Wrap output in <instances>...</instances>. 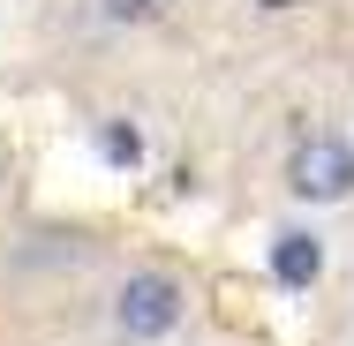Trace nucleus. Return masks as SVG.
<instances>
[{
    "instance_id": "1",
    "label": "nucleus",
    "mask_w": 354,
    "mask_h": 346,
    "mask_svg": "<svg viewBox=\"0 0 354 346\" xmlns=\"http://www.w3.org/2000/svg\"><path fill=\"white\" fill-rule=\"evenodd\" d=\"M189 309H196L189 278L166 271V264H129L98 294V324L113 346H174L189 331Z\"/></svg>"
},
{
    "instance_id": "2",
    "label": "nucleus",
    "mask_w": 354,
    "mask_h": 346,
    "mask_svg": "<svg viewBox=\"0 0 354 346\" xmlns=\"http://www.w3.org/2000/svg\"><path fill=\"white\" fill-rule=\"evenodd\" d=\"M286 196L309 211H332L354 196V128H309L286 151Z\"/></svg>"
},
{
    "instance_id": "3",
    "label": "nucleus",
    "mask_w": 354,
    "mask_h": 346,
    "mask_svg": "<svg viewBox=\"0 0 354 346\" xmlns=\"http://www.w3.org/2000/svg\"><path fill=\"white\" fill-rule=\"evenodd\" d=\"M272 278H279L286 294H309L324 278V233L317 226H279L272 233Z\"/></svg>"
},
{
    "instance_id": "4",
    "label": "nucleus",
    "mask_w": 354,
    "mask_h": 346,
    "mask_svg": "<svg viewBox=\"0 0 354 346\" xmlns=\"http://www.w3.org/2000/svg\"><path fill=\"white\" fill-rule=\"evenodd\" d=\"M83 15H91L98 30H113V38H136V30L174 23V15H181V0H83Z\"/></svg>"
},
{
    "instance_id": "5",
    "label": "nucleus",
    "mask_w": 354,
    "mask_h": 346,
    "mask_svg": "<svg viewBox=\"0 0 354 346\" xmlns=\"http://www.w3.org/2000/svg\"><path fill=\"white\" fill-rule=\"evenodd\" d=\"M98 151H106L113 166H143V128H121V121H106V128H98Z\"/></svg>"
},
{
    "instance_id": "6",
    "label": "nucleus",
    "mask_w": 354,
    "mask_h": 346,
    "mask_svg": "<svg viewBox=\"0 0 354 346\" xmlns=\"http://www.w3.org/2000/svg\"><path fill=\"white\" fill-rule=\"evenodd\" d=\"M0 189H8V158H0Z\"/></svg>"
}]
</instances>
